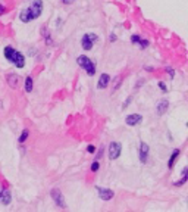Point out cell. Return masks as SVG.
Wrapping results in <instances>:
<instances>
[{
    "label": "cell",
    "mask_w": 188,
    "mask_h": 212,
    "mask_svg": "<svg viewBox=\"0 0 188 212\" xmlns=\"http://www.w3.org/2000/svg\"><path fill=\"white\" fill-rule=\"evenodd\" d=\"M122 153V145L119 141H112L109 145V150H108V158L110 161H116V159L121 156Z\"/></svg>",
    "instance_id": "cell-5"
},
{
    "label": "cell",
    "mask_w": 188,
    "mask_h": 212,
    "mask_svg": "<svg viewBox=\"0 0 188 212\" xmlns=\"http://www.w3.org/2000/svg\"><path fill=\"white\" fill-rule=\"evenodd\" d=\"M157 86H159V88H160L163 93H168V86H166L163 81H159V83H157Z\"/></svg>",
    "instance_id": "cell-26"
},
{
    "label": "cell",
    "mask_w": 188,
    "mask_h": 212,
    "mask_svg": "<svg viewBox=\"0 0 188 212\" xmlns=\"http://www.w3.org/2000/svg\"><path fill=\"white\" fill-rule=\"evenodd\" d=\"M99 40V35L94 33H87L82 35V39H81V46L84 50H91L93 49V44Z\"/></svg>",
    "instance_id": "cell-4"
},
{
    "label": "cell",
    "mask_w": 188,
    "mask_h": 212,
    "mask_svg": "<svg viewBox=\"0 0 188 212\" xmlns=\"http://www.w3.org/2000/svg\"><path fill=\"white\" fill-rule=\"evenodd\" d=\"M40 33H41L43 40H44V43H46L47 46H52V44H53V39H52V33H50V30H49L47 26H41Z\"/></svg>",
    "instance_id": "cell-14"
},
{
    "label": "cell",
    "mask_w": 188,
    "mask_h": 212,
    "mask_svg": "<svg viewBox=\"0 0 188 212\" xmlns=\"http://www.w3.org/2000/svg\"><path fill=\"white\" fill-rule=\"evenodd\" d=\"M43 7H44V3L43 0H33L29 3V6L22 9L19 12V19L24 22V24H28L31 21L38 19L43 13Z\"/></svg>",
    "instance_id": "cell-1"
},
{
    "label": "cell",
    "mask_w": 188,
    "mask_h": 212,
    "mask_svg": "<svg viewBox=\"0 0 188 212\" xmlns=\"http://www.w3.org/2000/svg\"><path fill=\"white\" fill-rule=\"evenodd\" d=\"M24 88H25V92L27 93H31L34 88V80L31 75H27L25 77V81H24Z\"/></svg>",
    "instance_id": "cell-17"
},
{
    "label": "cell",
    "mask_w": 188,
    "mask_h": 212,
    "mask_svg": "<svg viewBox=\"0 0 188 212\" xmlns=\"http://www.w3.org/2000/svg\"><path fill=\"white\" fill-rule=\"evenodd\" d=\"M109 40H110V43H115L116 40H118V35L115 33H110V37H109Z\"/></svg>",
    "instance_id": "cell-29"
},
{
    "label": "cell",
    "mask_w": 188,
    "mask_h": 212,
    "mask_svg": "<svg viewBox=\"0 0 188 212\" xmlns=\"http://www.w3.org/2000/svg\"><path fill=\"white\" fill-rule=\"evenodd\" d=\"M76 63H78L90 77H93L94 74H96V63H94L88 56H85V55H80V56L76 58Z\"/></svg>",
    "instance_id": "cell-2"
},
{
    "label": "cell",
    "mask_w": 188,
    "mask_h": 212,
    "mask_svg": "<svg viewBox=\"0 0 188 212\" xmlns=\"http://www.w3.org/2000/svg\"><path fill=\"white\" fill-rule=\"evenodd\" d=\"M137 46H140V49H143V50H144V49H147V47L150 46V41H148L147 39H143V37H141L140 43H138Z\"/></svg>",
    "instance_id": "cell-20"
},
{
    "label": "cell",
    "mask_w": 188,
    "mask_h": 212,
    "mask_svg": "<svg viewBox=\"0 0 188 212\" xmlns=\"http://www.w3.org/2000/svg\"><path fill=\"white\" fill-rule=\"evenodd\" d=\"M143 84H144V80H143V78L138 80V81H137V84H135V88H138V87L143 86Z\"/></svg>",
    "instance_id": "cell-31"
},
{
    "label": "cell",
    "mask_w": 188,
    "mask_h": 212,
    "mask_svg": "<svg viewBox=\"0 0 188 212\" xmlns=\"http://www.w3.org/2000/svg\"><path fill=\"white\" fill-rule=\"evenodd\" d=\"M5 13H6V7H5V5L0 3V15H5Z\"/></svg>",
    "instance_id": "cell-30"
},
{
    "label": "cell",
    "mask_w": 188,
    "mask_h": 212,
    "mask_svg": "<svg viewBox=\"0 0 188 212\" xmlns=\"http://www.w3.org/2000/svg\"><path fill=\"white\" fill-rule=\"evenodd\" d=\"M3 55H5V58H6L9 62L14 63L15 59H16V55H18V50L12 46H6L5 47V50H3Z\"/></svg>",
    "instance_id": "cell-12"
},
{
    "label": "cell",
    "mask_w": 188,
    "mask_h": 212,
    "mask_svg": "<svg viewBox=\"0 0 188 212\" xmlns=\"http://www.w3.org/2000/svg\"><path fill=\"white\" fill-rule=\"evenodd\" d=\"M96 159H100L101 156H103V152H104V147H103V146H100V147H99V149H96Z\"/></svg>",
    "instance_id": "cell-25"
},
{
    "label": "cell",
    "mask_w": 188,
    "mask_h": 212,
    "mask_svg": "<svg viewBox=\"0 0 188 212\" xmlns=\"http://www.w3.org/2000/svg\"><path fill=\"white\" fill-rule=\"evenodd\" d=\"M72 2H75V0H62V3H63V5H71Z\"/></svg>",
    "instance_id": "cell-33"
},
{
    "label": "cell",
    "mask_w": 188,
    "mask_h": 212,
    "mask_svg": "<svg viewBox=\"0 0 188 212\" xmlns=\"http://www.w3.org/2000/svg\"><path fill=\"white\" fill-rule=\"evenodd\" d=\"M6 83L10 88H18L19 87V77L16 74H7L6 75Z\"/></svg>",
    "instance_id": "cell-13"
},
{
    "label": "cell",
    "mask_w": 188,
    "mask_h": 212,
    "mask_svg": "<svg viewBox=\"0 0 188 212\" xmlns=\"http://www.w3.org/2000/svg\"><path fill=\"white\" fill-rule=\"evenodd\" d=\"M28 136H29V130H28V128H24L22 132H21L19 139H18V143H19V145H24V143L28 140Z\"/></svg>",
    "instance_id": "cell-19"
},
{
    "label": "cell",
    "mask_w": 188,
    "mask_h": 212,
    "mask_svg": "<svg viewBox=\"0 0 188 212\" xmlns=\"http://www.w3.org/2000/svg\"><path fill=\"white\" fill-rule=\"evenodd\" d=\"M165 71H166V74L169 75V78H170V80H174V78H175V69H174V68H170V66H166V68H165Z\"/></svg>",
    "instance_id": "cell-22"
},
{
    "label": "cell",
    "mask_w": 188,
    "mask_h": 212,
    "mask_svg": "<svg viewBox=\"0 0 188 212\" xmlns=\"http://www.w3.org/2000/svg\"><path fill=\"white\" fill-rule=\"evenodd\" d=\"M87 152L88 153H93V155H94V153H96V146H94V145H88L87 146Z\"/></svg>",
    "instance_id": "cell-28"
},
{
    "label": "cell",
    "mask_w": 188,
    "mask_h": 212,
    "mask_svg": "<svg viewBox=\"0 0 188 212\" xmlns=\"http://www.w3.org/2000/svg\"><path fill=\"white\" fill-rule=\"evenodd\" d=\"M115 83H116V84L113 86V90H112L113 93L116 92L118 88H119V86H121V83H122V77H121V75H119V77H116V80H115Z\"/></svg>",
    "instance_id": "cell-23"
},
{
    "label": "cell",
    "mask_w": 188,
    "mask_h": 212,
    "mask_svg": "<svg viewBox=\"0 0 188 212\" xmlns=\"http://www.w3.org/2000/svg\"><path fill=\"white\" fill-rule=\"evenodd\" d=\"M12 202V193L9 189L6 187H3V189H0V203L2 205H9Z\"/></svg>",
    "instance_id": "cell-9"
},
{
    "label": "cell",
    "mask_w": 188,
    "mask_h": 212,
    "mask_svg": "<svg viewBox=\"0 0 188 212\" xmlns=\"http://www.w3.org/2000/svg\"><path fill=\"white\" fill-rule=\"evenodd\" d=\"M50 196L52 199L54 200V205L59 206L61 209H66V200H65V196H63V193L59 187H53L52 190H50Z\"/></svg>",
    "instance_id": "cell-3"
},
{
    "label": "cell",
    "mask_w": 188,
    "mask_h": 212,
    "mask_svg": "<svg viewBox=\"0 0 188 212\" xmlns=\"http://www.w3.org/2000/svg\"><path fill=\"white\" fill-rule=\"evenodd\" d=\"M144 69H146L147 72H153V71H155V68H153V66H144Z\"/></svg>",
    "instance_id": "cell-32"
},
{
    "label": "cell",
    "mask_w": 188,
    "mask_h": 212,
    "mask_svg": "<svg viewBox=\"0 0 188 212\" xmlns=\"http://www.w3.org/2000/svg\"><path fill=\"white\" fill-rule=\"evenodd\" d=\"M148 155H150V147H148V145L146 141H140V146H138V158H140V162L143 165L147 164Z\"/></svg>",
    "instance_id": "cell-6"
},
{
    "label": "cell",
    "mask_w": 188,
    "mask_h": 212,
    "mask_svg": "<svg viewBox=\"0 0 188 212\" xmlns=\"http://www.w3.org/2000/svg\"><path fill=\"white\" fill-rule=\"evenodd\" d=\"M143 122V116H141L140 113H129L127 118H125V124L129 127H135L141 124Z\"/></svg>",
    "instance_id": "cell-8"
},
{
    "label": "cell",
    "mask_w": 188,
    "mask_h": 212,
    "mask_svg": "<svg viewBox=\"0 0 188 212\" xmlns=\"http://www.w3.org/2000/svg\"><path fill=\"white\" fill-rule=\"evenodd\" d=\"M140 40H141L140 34H134V35L131 37V43H132V44H138V43H140Z\"/></svg>",
    "instance_id": "cell-24"
},
{
    "label": "cell",
    "mask_w": 188,
    "mask_h": 212,
    "mask_svg": "<svg viewBox=\"0 0 188 212\" xmlns=\"http://www.w3.org/2000/svg\"><path fill=\"white\" fill-rule=\"evenodd\" d=\"M99 168H100V162H99V159H94V162L91 164V168H90V169H91L93 172H97L99 171Z\"/></svg>",
    "instance_id": "cell-21"
},
{
    "label": "cell",
    "mask_w": 188,
    "mask_h": 212,
    "mask_svg": "<svg viewBox=\"0 0 188 212\" xmlns=\"http://www.w3.org/2000/svg\"><path fill=\"white\" fill-rule=\"evenodd\" d=\"M109 84H110V75L106 72H103L99 77V81H97V88L99 90H104L106 87H109Z\"/></svg>",
    "instance_id": "cell-11"
},
{
    "label": "cell",
    "mask_w": 188,
    "mask_h": 212,
    "mask_svg": "<svg viewBox=\"0 0 188 212\" xmlns=\"http://www.w3.org/2000/svg\"><path fill=\"white\" fill-rule=\"evenodd\" d=\"M187 181H188V166H184L181 171V178L178 180V181H175L174 186L175 187H182V186H185Z\"/></svg>",
    "instance_id": "cell-16"
},
{
    "label": "cell",
    "mask_w": 188,
    "mask_h": 212,
    "mask_svg": "<svg viewBox=\"0 0 188 212\" xmlns=\"http://www.w3.org/2000/svg\"><path fill=\"white\" fill-rule=\"evenodd\" d=\"M168 109H169V100L168 99H160L157 102V105H156V112H157L159 116L165 115V113L168 112Z\"/></svg>",
    "instance_id": "cell-10"
},
{
    "label": "cell",
    "mask_w": 188,
    "mask_h": 212,
    "mask_svg": "<svg viewBox=\"0 0 188 212\" xmlns=\"http://www.w3.org/2000/svg\"><path fill=\"white\" fill-rule=\"evenodd\" d=\"M132 102V96H128L127 99H125V102L122 103V109H125V108H128V105Z\"/></svg>",
    "instance_id": "cell-27"
},
{
    "label": "cell",
    "mask_w": 188,
    "mask_h": 212,
    "mask_svg": "<svg viewBox=\"0 0 188 212\" xmlns=\"http://www.w3.org/2000/svg\"><path fill=\"white\" fill-rule=\"evenodd\" d=\"M14 65L16 66V68H24V66H25V56L21 52H18V55H16V59H15Z\"/></svg>",
    "instance_id": "cell-18"
},
{
    "label": "cell",
    "mask_w": 188,
    "mask_h": 212,
    "mask_svg": "<svg viewBox=\"0 0 188 212\" xmlns=\"http://www.w3.org/2000/svg\"><path fill=\"white\" fill-rule=\"evenodd\" d=\"M179 155H181V149H174V150H172V153H170V156H169V159H168V168L169 169H172L175 166V162L178 161Z\"/></svg>",
    "instance_id": "cell-15"
},
{
    "label": "cell",
    "mask_w": 188,
    "mask_h": 212,
    "mask_svg": "<svg viewBox=\"0 0 188 212\" xmlns=\"http://www.w3.org/2000/svg\"><path fill=\"white\" fill-rule=\"evenodd\" d=\"M96 189H97V193H99V198L101 200H104V202H109V200H112L115 198V192L113 190H110L108 187H100V186H96Z\"/></svg>",
    "instance_id": "cell-7"
}]
</instances>
